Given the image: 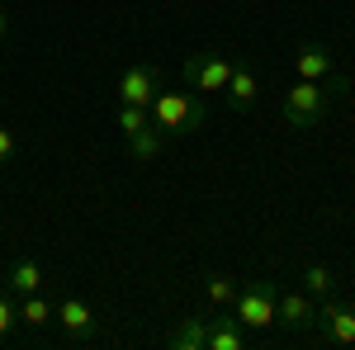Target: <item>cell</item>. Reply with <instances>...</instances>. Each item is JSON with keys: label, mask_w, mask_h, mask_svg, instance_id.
<instances>
[{"label": "cell", "mask_w": 355, "mask_h": 350, "mask_svg": "<svg viewBox=\"0 0 355 350\" xmlns=\"http://www.w3.org/2000/svg\"><path fill=\"white\" fill-rule=\"evenodd\" d=\"M346 76H327V81H299L284 90V128H294V133H308V128H318L322 119L331 114V100L336 95H346Z\"/></svg>", "instance_id": "cell-1"}, {"label": "cell", "mask_w": 355, "mask_h": 350, "mask_svg": "<svg viewBox=\"0 0 355 350\" xmlns=\"http://www.w3.org/2000/svg\"><path fill=\"white\" fill-rule=\"evenodd\" d=\"M152 128L162 137H185V133H199L204 123H209V109L199 95L190 90H157V100H152Z\"/></svg>", "instance_id": "cell-2"}, {"label": "cell", "mask_w": 355, "mask_h": 350, "mask_svg": "<svg viewBox=\"0 0 355 350\" xmlns=\"http://www.w3.org/2000/svg\"><path fill=\"white\" fill-rule=\"evenodd\" d=\"M275 294H279V284L275 279H246L237 284V298H232V317L251 331H266L275 326Z\"/></svg>", "instance_id": "cell-3"}, {"label": "cell", "mask_w": 355, "mask_h": 350, "mask_svg": "<svg viewBox=\"0 0 355 350\" xmlns=\"http://www.w3.org/2000/svg\"><path fill=\"white\" fill-rule=\"evenodd\" d=\"M157 90H162V71H157L152 62H133V67L119 76V85H114L119 105H137V109H152Z\"/></svg>", "instance_id": "cell-4"}, {"label": "cell", "mask_w": 355, "mask_h": 350, "mask_svg": "<svg viewBox=\"0 0 355 350\" xmlns=\"http://www.w3.org/2000/svg\"><path fill=\"white\" fill-rule=\"evenodd\" d=\"M53 322H62L67 341H76V346L100 341V317H95V308H90L85 298H62L53 308Z\"/></svg>", "instance_id": "cell-5"}, {"label": "cell", "mask_w": 355, "mask_h": 350, "mask_svg": "<svg viewBox=\"0 0 355 350\" xmlns=\"http://www.w3.org/2000/svg\"><path fill=\"white\" fill-rule=\"evenodd\" d=\"M227 76H232V62H227L223 53H190V62H185V85L199 90V95L223 90Z\"/></svg>", "instance_id": "cell-6"}, {"label": "cell", "mask_w": 355, "mask_h": 350, "mask_svg": "<svg viewBox=\"0 0 355 350\" xmlns=\"http://www.w3.org/2000/svg\"><path fill=\"white\" fill-rule=\"evenodd\" d=\"M275 322L289 326V331H308V326H318L313 294H303V289H279V294H275Z\"/></svg>", "instance_id": "cell-7"}, {"label": "cell", "mask_w": 355, "mask_h": 350, "mask_svg": "<svg viewBox=\"0 0 355 350\" xmlns=\"http://www.w3.org/2000/svg\"><path fill=\"white\" fill-rule=\"evenodd\" d=\"M318 326L331 346H355V303H336V298H322V313H318Z\"/></svg>", "instance_id": "cell-8"}, {"label": "cell", "mask_w": 355, "mask_h": 350, "mask_svg": "<svg viewBox=\"0 0 355 350\" xmlns=\"http://www.w3.org/2000/svg\"><path fill=\"white\" fill-rule=\"evenodd\" d=\"M294 71H299V81H327L336 76V57L327 43H303L294 53Z\"/></svg>", "instance_id": "cell-9"}, {"label": "cell", "mask_w": 355, "mask_h": 350, "mask_svg": "<svg viewBox=\"0 0 355 350\" xmlns=\"http://www.w3.org/2000/svg\"><path fill=\"white\" fill-rule=\"evenodd\" d=\"M227 105L232 109H251L256 105V95H261V76H256V67H246V62H232V76H227Z\"/></svg>", "instance_id": "cell-10"}, {"label": "cell", "mask_w": 355, "mask_h": 350, "mask_svg": "<svg viewBox=\"0 0 355 350\" xmlns=\"http://www.w3.org/2000/svg\"><path fill=\"white\" fill-rule=\"evenodd\" d=\"M204 350H246V331L237 317H214L209 322V341Z\"/></svg>", "instance_id": "cell-11"}, {"label": "cell", "mask_w": 355, "mask_h": 350, "mask_svg": "<svg viewBox=\"0 0 355 350\" xmlns=\"http://www.w3.org/2000/svg\"><path fill=\"white\" fill-rule=\"evenodd\" d=\"M5 284H10L19 298H24V294H38V289H43V265H38L33 256H19V261L10 265V274H5Z\"/></svg>", "instance_id": "cell-12"}, {"label": "cell", "mask_w": 355, "mask_h": 350, "mask_svg": "<svg viewBox=\"0 0 355 350\" xmlns=\"http://www.w3.org/2000/svg\"><path fill=\"white\" fill-rule=\"evenodd\" d=\"M204 341H209V317H185V322L166 336L171 350H204Z\"/></svg>", "instance_id": "cell-13"}, {"label": "cell", "mask_w": 355, "mask_h": 350, "mask_svg": "<svg viewBox=\"0 0 355 350\" xmlns=\"http://www.w3.org/2000/svg\"><path fill=\"white\" fill-rule=\"evenodd\" d=\"M19 322L33 326V331H43V326L53 322V303L43 298V289H38V294H24V303H19Z\"/></svg>", "instance_id": "cell-14"}, {"label": "cell", "mask_w": 355, "mask_h": 350, "mask_svg": "<svg viewBox=\"0 0 355 350\" xmlns=\"http://www.w3.org/2000/svg\"><path fill=\"white\" fill-rule=\"evenodd\" d=\"M162 142H166V137L157 133L152 123H147L142 133H133V137H128V152H133V161H142V166H147V161H157V157H162Z\"/></svg>", "instance_id": "cell-15"}, {"label": "cell", "mask_w": 355, "mask_h": 350, "mask_svg": "<svg viewBox=\"0 0 355 350\" xmlns=\"http://www.w3.org/2000/svg\"><path fill=\"white\" fill-rule=\"evenodd\" d=\"M204 294H209L214 308H232V298H237V279H227V274H218V270H209V274H204Z\"/></svg>", "instance_id": "cell-16"}, {"label": "cell", "mask_w": 355, "mask_h": 350, "mask_svg": "<svg viewBox=\"0 0 355 350\" xmlns=\"http://www.w3.org/2000/svg\"><path fill=\"white\" fill-rule=\"evenodd\" d=\"M303 289L313 298H331L336 294V279H331V270L322 261H313V265H303Z\"/></svg>", "instance_id": "cell-17"}, {"label": "cell", "mask_w": 355, "mask_h": 350, "mask_svg": "<svg viewBox=\"0 0 355 350\" xmlns=\"http://www.w3.org/2000/svg\"><path fill=\"white\" fill-rule=\"evenodd\" d=\"M147 123H152V114H147V109H137V105H119V133H123V137L142 133Z\"/></svg>", "instance_id": "cell-18"}, {"label": "cell", "mask_w": 355, "mask_h": 350, "mask_svg": "<svg viewBox=\"0 0 355 350\" xmlns=\"http://www.w3.org/2000/svg\"><path fill=\"white\" fill-rule=\"evenodd\" d=\"M15 322H19V313H15V303H10V298L0 294V341H5V336L15 331Z\"/></svg>", "instance_id": "cell-19"}, {"label": "cell", "mask_w": 355, "mask_h": 350, "mask_svg": "<svg viewBox=\"0 0 355 350\" xmlns=\"http://www.w3.org/2000/svg\"><path fill=\"white\" fill-rule=\"evenodd\" d=\"M15 152H19V142H15V133H10V128L0 123V166L15 161Z\"/></svg>", "instance_id": "cell-20"}, {"label": "cell", "mask_w": 355, "mask_h": 350, "mask_svg": "<svg viewBox=\"0 0 355 350\" xmlns=\"http://www.w3.org/2000/svg\"><path fill=\"white\" fill-rule=\"evenodd\" d=\"M5 33H10V15L0 10V38H5Z\"/></svg>", "instance_id": "cell-21"}]
</instances>
